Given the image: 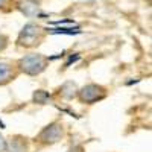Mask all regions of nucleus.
<instances>
[{
    "mask_svg": "<svg viewBox=\"0 0 152 152\" xmlns=\"http://www.w3.org/2000/svg\"><path fill=\"white\" fill-rule=\"evenodd\" d=\"M5 149H6V142H5V138L0 135V152L5 151Z\"/></svg>",
    "mask_w": 152,
    "mask_h": 152,
    "instance_id": "obj_10",
    "label": "nucleus"
},
{
    "mask_svg": "<svg viewBox=\"0 0 152 152\" xmlns=\"http://www.w3.org/2000/svg\"><path fill=\"white\" fill-rule=\"evenodd\" d=\"M3 3H5V0H0V6H3Z\"/></svg>",
    "mask_w": 152,
    "mask_h": 152,
    "instance_id": "obj_12",
    "label": "nucleus"
},
{
    "mask_svg": "<svg viewBox=\"0 0 152 152\" xmlns=\"http://www.w3.org/2000/svg\"><path fill=\"white\" fill-rule=\"evenodd\" d=\"M20 9H21L23 14L28 15V17H34L40 12V6H38V3L34 2V0H23L20 3Z\"/></svg>",
    "mask_w": 152,
    "mask_h": 152,
    "instance_id": "obj_5",
    "label": "nucleus"
},
{
    "mask_svg": "<svg viewBox=\"0 0 152 152\" xmlns=\"http://www.w3.org/2000/svg\"><path fill=\"white\" fill-rule=\"evenodd\" d=\"M105 94H107V91L104 87L96 85V84H88L79 91V99L85 104H94L97 100L104 99Z\"/></svg>",
    "mask_w": 152,
    "mask_h": 152,
    "instance_id": "obj_2",
    "label": "nucleus"
},
{
    "mask_svg": "<svg viewBox=\"0 0 152 152\" xmlns=\"http://www.w3.org/2000/svg\"><path fill=\"white\" fill-rule=\"evenodd\" d=\"M6 148L9 149V152H26V143L18 137L14 138V140H11L9 145H6Z\"/></svg>",
    "mask_w": 152,
    "mask_h": 152,
    "instance_id": "obj_7",
    "label": "nucleus"
},
{
    "mask_svg": "<svg viewBox=\"0 0 152 152\" xmlns=\"http://www.w3.org/2000/svg\"><path fill=\"white\" fill-rule=\"evenodd\" d=\"M43 31L40 26H37V24H26V26L23 28V31L20 32V37H18V44L20 46H34L37 44V41L40 40Z\"/></svg>",
    "mask_w": 152,
    "mask_h": 152,
    "instance_id": "obj_3",
    "label": "nucleus"
},
{
    "mask_svg": "<svg viewBox=\"0 0 152 152\" xmlns=\"http://www.w3.org/2000/svg\"><path fill=\"white\" fill-rule=\"evenodd\" d=\"M69 152H82V148H79V146H76V148H72Z\"/></svg>",
    "mask_w": 152,
    "mask_h": 152,
    "instance_id": "obj_11",
    "label": "nucleus"
},
{
    "mask_svg": "<svg viewBox=\"0 0 152 152\" xmlns=\"http://www.w3.org/2000/svg\"><path fill=\"white\" fill-rule=\"evenodd\" d=\"M46 62H47V59L44 56L34 53V55L24 56L20 61V69L28 75H38L46 69Z\"/></svg>",
    "mask_w": 152,
    "mask_h": 152,
    "instance_id": "obj_1",
    "label": "nucleus"
},
{
    "mask_svg": "<svg viewBox=\"0 0 152 152\" xmlns=\"http://www.w3.org/2000/svg\"><path fill=\"white\" fill-rule=\"evenodd\" d=\"M61 137H62V126L59 123H52L41 131L40 140L44 143H55L61 140Z\"/></svg>",
    "mask_w": 152,
    "mask_h": 152,
    "instance_id": "obj_4",
    "label": "nucleus"
},
{
    "mask_svg": "<svg viewBox=\"0 0 152 152\" xmlns=\"http://www.w3.org/2000/svg\"><path fill=\"white\" fill-rule=\"evenodd\" d=\"M12 78H14L12 66H9L8 62H0V85L9 82Z\"/></svg>",
    "mask_w": 152,
    "mask_h": 152,
    "instance_id": "obj_6",
    "label": "nucleus"
},
{
    "mask_svg": "<svg viewBox=\"0 0 152 152\" xmlns=\"http://www.w3.org/2000/svg\"><path fill=\"white\" fill-rule=\"evenodd\" d=\"M49 93H46V91H43V90H38L35 94H34V100L35 102H38V104H46L47 100H49Z\"/></svg>",
    "mask_w": 152,
    "mask_h": 152,
    "instance_id": "obj_8",
    "label": "nucleus"
},
{
    "mask_svg": "<svg viewBox=\"0 0 152 152\" xmlns=\"http://www.w3.org/2000/svg\"><path fill=\"white\" fill-rule=\"evenodd\" d=\"M6 37H3V35H0V50H3L5 47H6Z\"/></svg>",
    "mask_w": 152,
    "mask_h": 152,
    "instance_id": "obj_9",
    "label": "nucleus"
}]
</instances>
